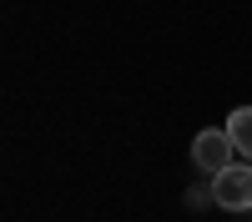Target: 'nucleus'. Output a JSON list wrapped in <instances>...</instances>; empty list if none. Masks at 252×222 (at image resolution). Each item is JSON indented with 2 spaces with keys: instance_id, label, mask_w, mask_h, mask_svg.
<instances>
[{
  "instance_id": "f257e3e1",
  "label": "nucleus",
  "mask_w": 252,
  "mask_h": 222,
  "mask_svg": "<svg viewBox=\"0 0 252 222\" xmlns=\"http://www.w3.org/2000/svg\"><path fill=\"white\" fill-rule=\"evenodd\" d=\"M232 152H237V141H232L227 127H207V131L192 136V167L207 172V177H217V172L232 167Z\"/></svg>"
},
{
  "instance_id": "f03ea898",
  "label": "nucleus",
  "mask_w": 252,
  "mask_h": 222,
  "mask_svg": "<svg viewBox=\"0 0 252 222\" xmlns=\"http://www.w3.org/2000/svg\"><path fill=\"white\" fill-rule=\"evenodd\" d=\"M212 192L222 212H252V161H232L227 172H217Z\"/></svg>"
},
{
  "instance_id": "7ed1b4c3",
  "label": "nucleus",
  "mask_w": 252,
  "mask_h": 222,
  "mask_svg": "<svg viewBox=\"0 0 252 222\" xmlns=\"http://www.w3.org/2000/svg\"><path fill=\"white\" fill-rule=\"evenodd\" d=\"M227 131H232L237 152H242V157H252V106H237L232 116H227Z\"/></svg>"
},
{
  "instance_id": "20e7f679",
  "label": "nucleus",
  "mask_w": 252,
  "mask_h": 222,
  "mask_svg": "<svg viewBox=\"0 0 252 222\" xmlns=\"http://www.w3.org/2000/svg\"><path fill=\"white\" fill-rule=\"evenodd\" d=\"M187 207H192V212H202V207H217L212 177H207V182H192V187H187Z\"/></svg>"
}]
</instances>
